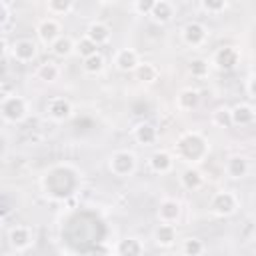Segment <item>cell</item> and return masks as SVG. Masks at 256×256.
I'll return each mask as SVG.
<instances>
[{"label": "cell", "mask_w": 256, "mask_h": 256, "mask_svg": "<svg viewBox=\"0 0 256 256\" xmlns=\"http://www.w3.org/2000/svg\"><path fill=\"white\" fill-rule=\"evenodd\" d=\"M40 184L48 198L66 200L68 196L76 194V190L80 186V176H78L76 168H72L70 164H58V166H52L42 176Z\"/></svg>", "instance_id": "6da1fadb"}, {"label": "cell", "mask_w": 256, "mask_h": 256, "mask_svg": "<svg viewBox=\"0 0 256 256\" xmlns=\"http://www.w3.org/2000/svg\"><path fill=\"white\" fill-rule=\"evenodd\" d=\"M208 152H210V144H208L206 136L200 134V132H196V130H190V132L180 134L178 140H176V144H174V154L180 160L188 162L190 166L204 162L206 156H208Z\"/></svg>", "instance_id": "7a4b0ae2"}, {"label": "cell", "mask_w": 256, "mask_h": 256, "mask_svg": "<svg viewBox=\"0 0 256 256\" xmlns=\"http://www.w3.org/2000/svg\"><path fill=\"white\" fill-rule=\"evenodd\" d=\"M2 120L8 124H18L28 116V100L20 94H4L0 100Z\"/></svg>", "instance_id": "3957f363"}, {"label": "cell", "mask_w": 256, "mask_h": 256, "mask_svg": "<svg viewBox=\"0 0 256 256\" xmlns=\"http://www.w3.org/2000/svg\"><path fill=\"white\" fill-rule=\"evenodd\" d=\"M138 168V158L130 150H116L108 158V170L118 176V178H128L136 172Z\"/></svg>", "instance_id": "277c9868"}, {"label": "cell", "mask_w": 256, "mask_h": 256, "mask_svg": "<svg viewBox=\"0 0 256 256\" xmlns=\"http://www.w3.org/2000/svg\"><path fill=\"white\" fill-rule=\"evenodd\" d=\"M208 210L214 216H218V218L232 216L238 210V196L234 192H230V190H220V192L212 194L210 204H208Z\"/></svg>", "instance_id": "5b68a950"}, {"label": "cell", "mask_w": 256, "mask_h": 256, "mask_svg": "<svg viewBox=\"0 0 256 256\" xmlns=\"http://www.w3.org/2000/svg\"><path fill=\"white\" fill-rule=\"evenodd\" d=\"M8 54L18 64H30L38 56V44L32 38H18L8 46Z\"/></svg>", "instance_id": "8992f818"}, {"label": "cell", "mask_w": 256, "mask_h": 256, "mask_svg": "<svg viewBox=\"0 0 256 256\" xmlns=\"http://www.w3.org/2000/svg\"><path fill=\"white\" fill-rule=\"evenodd\" d=\"M36 36H38V40H40L44 46L50 48V46L62 36V24H60V20L54 18V16L42 18V20L38 22V26H36Z\"/></svg>", "instance_id": "52a82bcc"}, {"label": "cell", "mask_w": 256, "mask_h": 256, "mask_svg": "<svg viewBox=\"0 0 256 256\" xmlns=\"http://www.w3.org/2000/svg\"><path fill=\"white\" fill-rule=\"evenodd\" d=\"M8 244L16 252H24L34 244V232L26 224H16L8 230Z\"/></svg>", "instance_id": "ba28073f"}, {"label": "cell", "mask_w": 256, "mask_h": 256, "mask_svg": "<svg viewBox=\"0 0 256 256\" xmlns=\"http://www.w3.org/2000/svg\"><path fill=\"white\" fill-rule=\"evenodd\" d=\"M72 114H74L72 102L64 96H54L46 102V116L54 122H66L72 118Z\"/></svg>", "instance_id": "9c48e42d"}, {"label": "cell", "mask_w": 256, "mask_h": 256, "mask_svg": "<svg viewBox=\"0 0 256 256\" xmlns=\"http://www.w3.org/2000/svg\"><path fill=\"white\" fill-rule=\"evenodd\" d=\"M182 40H184V44H188L190 48H200V46H204L206 40H208V30H206V26H204L202 22L190 20V22H186L184 28H182Z\"/></svg>", "instance_id": "30bf717a"}, {"label": "cell", "mask_w": 256, "mask_h": 256, "mask_svg": "<svg viewBox=\"0 0 256 256\" xmlns=\"http://www.w3.org/2000/svg\"><path fill=\"white\" fill-rule=\"evenodd\" d=\"M240 62V50L236 46H220L212 54V64L218 70H234Z\"/></svg>", "instance_id": "8fae6325"}, {"label": "cell", "mask_w": 256, "mask_h": 256, "mask_svg": "<svg viewBox=\"0 0 256 256\" xmlns=\"http://www.w3.org/2000/svg\"><path fill=\"white\" fill-rule=\"evenodd\" d=\"M114 66L120 72H136V68L140 66V56L132 48H120L114 54Z\"/></svg>", "instance_id": "7c38bea8"}, {"label": "cell", "mask_w": 256, "mask_h": 256, "mask_svg": "<svg viewBox=\"0 0 256 256\" xmlns=\"http://www.w3.org/2000/svg\"><path fill=\"white\" fill-rule=\"evenodd\" d=\"M182 214V206L176 198H164L158 206V222L162 224H176Z\"/></svg>", "instance_id": "4fadbf2b"}, {"label": "cell", "mask_w": 256, "mask_h": 256, "mask_svg": "<svg viewBox=\"0 0 256 256\" xmlns=\"http://www.w3.org/2000/svg\"><path fill=\"white\" fill-rule=\"evenodd\" d=\"M224 172H226L228 178H232V180H240V178H244V176L250 172V162H248L246 156H242V154H234V156H230V158L226 160V164H224Z\"/></svg>", "instance_id": "5bb4252c"}, {"label": "cell", "mask_w": 256, "mask_h": 256, "mask_svg": "<svg viewBox=\"0 0 256 256\" xmlns=\"http://www.w3.org/2000/svg\"><path fill=\"white\" fill-rule=\"evenodd\" d=\"M116 256H144V242L138 236H124L114 246Z\"/></svg>", "instance_id": "9a60e30c"}, {"label": "cell", "mask_w": 256, "mask_h": 256, "mask_svg": "<svg viewBox=\"0 0 256 256\" xmlns=\"http://www.w3.org/2000/svg\"><path fill=\"white\" fill-rule=\"evenodd\" d=\"M176 224H158L152 232V238H154V244L160 246V248H170L176 244Z\"/></svg>", "instance_id": "2e32d148"}, {"label": "cell", "mask_w": 256, "mask_h": 256, "mask_svg": "<svg viewBox=\"0 0 256 256\" xmlns=\"http://www.w3.org/2000/svg\"><path fill=\"white\" fill-rule=\"evenodd\" d=\"M150 168L156 174H168L174 168V156L168 150H156L150 156Z\"/></svg>", "instance_id": "e0dca14e"}, {"label": "cell", "mask_w": 256, "mask_h": 256, "mask_svg": "<svg viewBox=\"0 0 256 256\" xmlns=\"http://www.w3.org/2000/svg\"><path fill=\"white\" fill-rule=\"evenodd\" d=\"M198 104H200V92L196 88H184L176 96V108L182 112H190L198 108Z\"/></svg>", "instance_id": "ac0fdd59"}, {"label": "cell", "mask_w": 256, "mask_h": 256, "mask_svg": "<svg viewBox=\"0 0 256 256\" xmlns=\"http://www.w3.org/2000/svg\"><path fill=\"white\" fill-rule=\"evenodd\" d=\"M110 28H108V24H104V22H92L88 28H86V38H90L98 48L100 46H104V44H108L110 42Z\"/></svg>", "instance_id": "d6986e66"}, {"label": "cell", "mask_w": 256, "mask_h": 256, "mask_svg": "<svg viewBox=\"0 0 256 256\" xmlns=\"http://www.w3.org/2000/svg\"><path fill=\"white\" fill-rule=\"evenodd\" d=\"M134 140L142 146H152L158 140V130L150 122H140L134 128Z\"/></svg>", "instance_id": "ffe728a7"}, {"label": "cell", "mask_w": 256, "mask_h": 256, "mask_svg": "<svg viewBox=\"0 0 256 256\" xmlns=\"http://www.w3.org/2000/svg\"><path fill=\"white\" fill-rule=\"evenodd\" d=\"M180 184H182V188L194 192V190H200V188H202L204 176H202V172H200L196 166H188V168L182 170V174H180Z\"/></svg>", "instance_id": "44dd1931"}, {"label": "cell", "mask_w": 256, "mask_h": 256, "mask_svg": "<svg viewBox=\"0 0 256 256\" xmlns=\"http://www.w3.org/2000/svg\"><path fill=\"white\" fill-rule=\"evenodd\" d=\"M174 12H176V8H174L172 2H168V0H156L150 16H152V20L158 22V24H168V22L174 18Z\"/></svg>", "instance_id": "7402d4cb"}, {"label": "cell", "mask_w": 256, "mask_h": 256, "mask_svg": "<svg viewBox=\"0 0 256 256\" xmlns=\"http://www.w3.org/2000/svg\"><path fill=\"white\" fill-rule=\"evenodd\" d=\"M256 120V110L250 104H236L232 108V122L234 126H250Z\"/></svg>", "instance_id": "603a6c76"}, {"label": "cell", "mask_w": 256, "mask_h": 256, "mask_svg": "<svg viewBox=\"0 0 256 256\" xmlns=\"http://www.w3.org/2000/svg\"><path fill=\"white\" fill-rule=\"evenodd\" d=\"M50 50H52V54H54L56 58H68V56H72V54L76 52V42H74L68 34H62V36L50 46Z\"/></svg>", "instance_id": "cb8c5ba5"}, {"label": "cell", "mask_w": 256, "mask_h": 256, "mask_svg": "<svg viewBox=\"0 0 256 256\" xmlns=\"http://www.w3.org/2000/svg\"><path fill=\"white\" fill-rule=\"evenodd\" d=\"M36 78L42 80V82L52 84V82H56V80L60 78V66H58L54 60H46V62L38 64V68H36Z\"/></svg>", "instance_id": "d4e9b609"}, {"label": "cell", "mask_w": 256, "mask_h": 256, "mask_svg": "<svg viewBox=\"0 0 256 256\" xmlns=\"http://www.w3.org/2000/svg\"><path fill=\"white\" fill-rule=\"evenodd\" d=\"M136 78L140 80V82H144V84H154L158 78H160V70H158V66L156 64H152V62H140V66L136 68Z\"/></svg>", "instance_id": "484cf974"}, {"label": "cell", "mask_w": 256, "mask_h": 256, "mask_svg": "<svg viewBox=\"0 0 256 256\" xmlns=\"http://www.w3.org/2000/svg\"><path fill=\"white\" fill-rule=\"evenodd\" d=\"M212 124L216 128H232L234 122H232V108H226V106H220L212 112Z\"/></svg>", "instance_id": "4316f807"}, {"label": "cell", "mask_w": 256, "mask_h": 256, "mask_svg": "<svg viewBox=\"0 0 256 256\" xmlns=\"http://www.w3.org/2000/svg\"><path fill=\"white\" fill-rule=\"evenodd\" d=\"M204 250H206L204 242L200 238H196V236H188L182 242V254L184 256H202Z\"/></svg>", "instance_id": "83f0119b"}, {"label": "cell", "mask_w": 256, "mask_h": 256, "mask_svg": "<svg viewBox=\"0 0 256 256\" xmlns=\"http://www.w3.org/2000/svg\"><path fill=\"white\" fill-rule=\"evenodd\" d=\"M46 10L54 18L56 16H66V14H70L74 10V2H70V0H50L46 4Z\"/></svg>", "instance_id": "f1b7e54d"}, {"label": "cell", "mask_w": 256, "mask_h": 256, "mask_svg": "<svg viewBox=\"0 0 256 256\" xmlns=\"http://www.w3.org/2000/svg\"><path fill=\"white\" fill-rule=\"evenodd\" d=\"M104 66H106V60H104V56H102L100 52L94 54V56H90V58H86V60H82L84 72H86V74H92V76L100 74V72L104 70Z\"/></svg>", "instance_id": "f546056e"}, {"label": "cell", "mask_w": 256, "mask_h": 256, "mask_svg": "<svg viewBox=\"0 0 256 256\" xmlns=\"http://www.w3.org/2000/svg\"><path fill=\"white\" fill-rule=\"evenodd\" d=\"M76 52L82 56V60H86V58H90V56L98 54V46H96V44H94L90 38L82 36V38L76 42Z\"/></svg>", "instance_id": "4dcf8cb0"}, {"label": "cell", "mask_w": 256, "mask_h": 256, "mask_svg": "<svg viewBox=\"0 0 256 256\" xmlns=\"http://www.w3.org/2000/svg\"><path fill=\"white\" fill-rule=\"evenodd\" d=\"M188 70H190V74H192L194 78H204V76H208L210 64H208V60H204V58H194V60L188 64Z\"/></svg>", "instance_id": "1f68e13d"}, {"label": "cell", "mask_w": 256, "mask_h": 256, "mask_svg": "<svg viewBox=\"0 0 256 256\" xmlns=\"http://www.w3.org/2000/svg\"><path fill=\"white\" fill-rule=\"evenodd\" d=\"M200 8L204 10V12H208V14H220V12H224L226 8H228V2H224V0H202L200 2Z\"/></svg>", "instance_id": "d6a6232c"}, {"label": "cell", "mask_w": 256, "mask_h": 256, "mask_svg": "<svg viewBox=\"0 0 256 256\" xmlns=\"http://www.w3.org/2000/svg\"><path fill=\"white\" fill-rule=\"evenodd\" d=\"M154 2L156 0H136L132 4V10L140 16H150L152 14V8H154Z\"/></svg>", "instance_id": "836d02e7"}, {"label": "cell", "mask_w": 256, "mask_h": 256, "mask_svg": "<svg viewBox=\"0 0 256 256\" xmlns=\"http://www.w3.org/2000/svg\"><path fill=\"white\" fill-rule=\"evenodd\" d=\"M8 20H10V4L6 0H0V26L6 28Z\"/></svg>", "instance_id": "e575fe53"}, {"label": "cell", "mask_w": 256, "mask_h": 256, "mask_svg": "<svg viewBox=\"0 0 256 256\" xmlns=\"http://www.w3.org/2000/svg\"><path fill=\"white\" fill-rule=\"evenodd\" d=\"M112 254H114V250L108 248L106 244H96V248H92V252H90V256H112Z\"/></svg>", "instance_id": "d590c367"}, {"label": "cell", "mask_w": 256, "mask_h": 256, "mask_svg": "<svg viewBox=\"0 0 256 256\" xmlns=\"http://www.w3.org/2000/svg\"><path fill=\"white\" fill-rule=\"evenodd\" d=\"M246 94H248L252 100H256V74H252V76L246 80Z\"/></svg>", "instance_id": "8d00e7d4"}, {"label": "cell", "mask_w": 256, "mask_h": 256, "mask_svg": "<svg viewBox=\"0 0 256 256\" xmlns=\"http://www.w3.org/2000/svg\"><path fill=\"white\" fill-rule=\"evenodd\" d=\"M158 256H166V254H158Z\"/></svg>", "instance_id": "74e56055"}, {"label": "cell", "mask_w": 256, "mask_h": 256, "mask_svg": "<svg viewBox=\"0 0 256 256\" xmlns=\"http://www.w3.org/2000/svg\"><path fill=\"white\" fill-rule=\"evenodd\" d=\"M254 240H256V232H254Z\"/></svg>", "instance_id": "f35d334b"}, {"label": "cell", "mask_w": 256, "mask_h": 256, "mask_svg": "<svg viewBox=\"0 0 256 256\" xmlns=\"http://www.w3.org/2000/svg\"><path fill=\"white\" fill-rule=\"evenodd\" d=\"M178 256H184V254H178Z\"/></svg>", "instance_id": "ab89813d"}]
</instances>
